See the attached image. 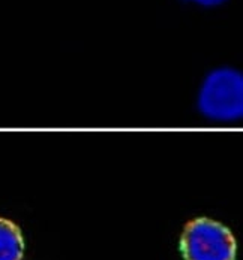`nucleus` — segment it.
I'll return each instance as SVG.
<instances>
[{
  "mask_svg": "<svg viewBox=\"0 0 243 260\" xmlns=\"http://www.w3.org/2000/svg\"><path fill=\"white\" fill-rule=\"evenodd\" d=\"M185 260H236L237 242L222 223L200 217L186 223L180 236Z\"/></svg>",
  "mask_w": 243,
  "mask_h": 260,
  "instance_id": "obj_2",
  "label": "nucleus"
},
{
  "mask_svg": "<svg viewBox=\"0 0 243 260\" xmlns=\"http://www.w3.org/2000/svg\"><path fill=\"white\" fill-rule=\"evenodd\" d=\"M200 112L215 121L230 123L243 115V77L236 69L221 68L204 79L198 94Z\"/></svg>",
  "mask_w": 243,
  "mask_h": 260,
  "instance_id": "obj_1",
  "label": "nucleus"
},
{
  "mask_svg": "<svg viewBox=\"0 0 243 260\" xmlns=\"http://www.w3.org/2000/svg\"><path fill=\"white\" fill-rule=\"evenodd\" d=\"M24 254V239L20 228L0 217V260H21Z\"/></svg>",
  "mask_w": 243,
  "mask_h": 260,
  "instance_id": "obj_3",
  "label": "nucleus"
},
{
  "mask_svg": "<svg viewBox=\"0 0 243 260\" xmlns=\"http://www.w3.org/2000/svg\"><path fill=\"white\" fill-rule=\"evenodd\" d=\"M191 2H195V3L204 5V6H215V5H221V3H224L225 0H191Z\"/></svg>",
  "mask_w": 243,
  "mask_h": 260,
  "instance_id": "obj_4",
  "label": "nucleus"
}]
</instances>
